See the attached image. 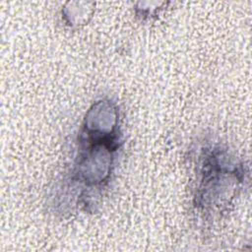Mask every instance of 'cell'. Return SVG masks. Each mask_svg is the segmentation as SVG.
Wrapping results in <instances>:
<instances>
[{"instance_id": "1", "label": "cell", "mask_w": 252, "mask_h": 252, "mask_svg": "<svg viewBox=\"0 0 252 252\" xmlns=\"http://www.w3.org/2000/svg\"><path fill=\"white\" fill-rule=\"evenodd\" d=\"M121 148L117 104L109 98L95 100L86 112L78 136V149L62 190L71 191L73 209L86 211L96 203L111 180ZM73 212V210H72Z\"/></svg>"}, {"instance_id": "2", "label": "cell", "mask_w": 252, "mask_h": 252, "mask_svg": "<svg viewBox=\"0 0 252 252\" xmlns=\"http://www.w3.org/2000/svg\"><path fill=\"white\" fill-rule=\"evenodd\" d=\"M195 158L192 205L202 222L214 224L229 211L245 180V169L219 143L200 146Z\"/></svg>"}]
</instances>
